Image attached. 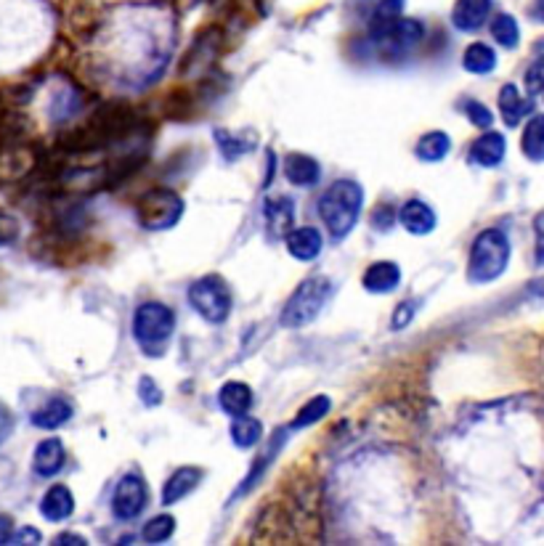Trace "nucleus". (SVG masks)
<instances>
[{"instance_id": "e433bc0d", "label": "nucleus", "mask_w": 544, "mask_h": 546, "mask_svg": "<svg viewBox=\"0 0 544 546\" xmlns=\"http://www.w3.org/2000/svg\"><path fill=\"white\" fill-rule=\"evenodd\" d=\"M11 430H13V414L8 411L5 403H0V443L11 435Z\"/></svg>"}, {"instance_id": "39448f33", "label": "nucleus", "mask_w": 544, "mask_h": 546, "mask_svg": "<svg viewBox=\"0 0 544 546\" xmlns=\"http://www.w3.org/2000/svg\"><path fill=\"white\" fill-rule=\"evenodd\" d=\"M186 205L183 199L170 191V189H152L147 191L139 205H136V215H139V223L147 229V231H165V229H173L181 215H183Z\"/></svg>"}, {"instance_id": "473e14b6", "label": "nucleus", "mask_w": 544, "mask_h": 546, "mask_svg": "<svg viewBox=\"0 0 544 546\" xmlns=\"http://www.w3.org/2000/svg\"><path fill=\"white\" fill-rule=\"evenodd\" d=\"M414 313H417V303H414V300H404V303H398V308L393 311L390 326H393V329H404V326H409L412 318H414Z\"/></svg>"}, {"instance_id": "b1692460", "label": "nucleus", "mask_w": 544, "mask_h": 546, "mask_svg": "<svg viewBox=\"0 0 544 546\" xmlns=\"http://www.w3.org/2000/svg\"><path fill=\"white\" fill-rule=\"evenodd\" d=\"M260 438H263V424L258 419H252L250 414L234 416L232 441L236 449H255Z\"/></svg>"}, {"instance_id": "0eeeda50", "label": "nucleus", "mask_w": 544, "mask_h": 546, "mask_svg": "<svg viewBox=\"0 0 544 546\" xmlns=\"http://www.w3.org/2000/svg\"><path fill=\"white\" fill-rule=\"evenodd\" d=\"M425 35V27L414 19H393L388 24H380V27H372L370 29V40L372 46L393 59H401L404 54H409L412 48L420 46Z\"/></svg>"}, {"instance_id": "412c9836", "label": "nucleus", "mask_w": 544, "mask_h": 546, "mask_svg": "<svg viewBox=\"0 0 544 546\" xmlns=\"http://www.w3.org/2000/svg\"><path fill=\"white\" fill-rule=\"evenodd\" d=\"M70 419H72V406L64 398H54L32 414V424L38 430H56V427L67 424Z\"/></svg>"}, {"instance_id": "f8f14e48", "label": "nucleus", "mask_w": 544, "mask_h": 546, "mask_svg": "<svg viewBox=\"0 0 544 546\" xmlns=\"http://www.w3.org/2000/svg\"><path fill=\"white\" fill-rule=\"evenodd\" d=\"M67 465V451H64V443L59 438H46L38 443L35 449V457H32V469L35 475L40 477H54L59 475Z\"/></svg>"}, {"instance_id": "393cba45", "label": "nucleus", "mask_w": 544, "mask_h": 546, "mask_svg": "<svg viewBox=\"0 0 544 546\" xmlns=\"http://www.w3.org/2000/svg\"><path fill=\"white\" fill-rule=\"evenodd\" d=\"M463 67L470 75H489L497 67V54L486 43H472L463 56Z\"/></svg>"}, {"instance_id": "6ab92c4d", "label": "nucleus", "mask_w": 544, "mask_h": 546, "mask_svg": "<svg viewBox=\"0 0 544 546\" xmlns=\"http://www.w3.org/2000/svg\"><path fill=\"white\" fill-rule=\"evenodd\" d=\"M287 435H290V430H287V427H282V430H279V433L274 435V441L268 443V449L263 451V457H260V459L255 462V467L250 469V475L244 477V483H242V485L236 488V499H242V496H244V493H247L250 488H255V485H258V480H260V477L266 475V469H268V465H271V462L276 459L279 449L285 446Z\"/></svg>"}, {"instance_id": "5701e85b", "label": "nucleus", "mask_w": 544, "mask_h": 546, "mask_svg": "<svg viewBox=\"0 0 544 546\" xmlns=\"http://www.w3.org/2000/svg\"><path fill=\"white\" fill-rule=\"evenodd\" d=\"M449 152H452V139L444 130L425 133L414 147V155L420 156L422 162H441Z\"/></svg>"}, {"instance_id": "a19ab883", "label": "nucleus", "mask_w": 544, "mask_h": 546, "mask_svg": "<svg viewBox=\"0 0 544 546\" xmlns=\"http://www.w3.org/2000/svg\"><path fill=\"white\" fill-rule=\"evenodd\" d=\"M54 544L59 546V544H85V539H80L78 533H62Z\"/></svg>"}, {"instance_id": "dca6fc26", "label": "nucleus", "mask_w": 544, "mask_h": 546, "mask_svg": "<svg viewBox=\"0 0 544 546\" xmlns=\"http://www.w3.org/2000/svg\"><path fill=\"white\" fill-rule=\"evenodd\" d=\"M505 152H507V141H505V136L489 130V133H483L480 139L472 141V147H470V159H472L475 164H480V167H497V164L505 159Z\"/></svg>"}, {"instance_id": "c85d7f7f", "label": "nucleus", "mask_w": 544, "mask_h": 546, "mask_svg": "<svg viewBox=\"0 0 544 546\" xmlns=\"http://www.w3.org/2000/svg\"><path fill=\"white\" fill-rule=\"evenodd\" d=\"M401 8H404V0H370V5H367L370 29H372V27H380V24H388L393 19H398V16H401Z\"/></svg>"}, {"instance_id": "ea45409f", "label": "nucleus", "mask_w": 544, "mask_h": 546, "mask_svg": "<svg viewBox=\"0 0 544 546\" xmlns=\"http://www.w3.org/2000/svg\"><path fill=\"white\" fill-rule=\"evenodd\" d=\"M13 542H16V544H40V531L24 528L21 533H13Z\"/></svg>"}, {"instance_id": "c9c22d12", "label": "nucleus", "mask_w": 544, "mask_h": 546, "mask_svg": "<svg viewBox=\"0 0 544 546\" xmlns=\"http://www.w3.org/2000/svg\"><path fill=\"white\" fill-rule=\"evenodd\" d=\"M139 395H141V400H144L147 406H159V400H162V392H159V388L155 385V380H149V377H144V380L139 382Z\"/></svg>"}, {"instance_id": "a878e982", "label": "nucleus", "mask_w": 544, "mask_h": 546, "mask_svg": "<svg viewBox=\"0 0 544 546\" xmlns=\"http://www.w3.org/2000/svg\"><path fill=\"white\" fill-rule=\"evenodd\" d=\"M521 149L523 155L534 162H542L544 159V114H534L523 130V139H521Z\"/></svg>"}, {"instance_id": "bb28decb", "label": "nucleus", "mask_w": 544, "mask_h": 546, "mask_svg": "<svg viewBox=\"0 0 544 546\" xmlns=\"http://www.w3.org/2000/svg\"><path fill=\"white\" fill-rule=\"evenodd\" d=\"M216 144L221 147V152H224V156H226L229 162H236L239 156H244L252 147H255V139L236 136V133H229V130L216 128Z\"/></svg>"}, {"instance_id": "4be33fe9", "label": "nucleus", "mask_w": 544, "mask_h": 546, "mask_svg": "<svg viewBox=\"0 0 544 546\" xmlns=\"http://www.w3.org/2000/svg\"><path fill=\"white\" fill-rule=\"evenodd\" d=\"M499 112H502L505 125L515 128V125L531 112V104L523 101V96H521V90H518L515 85H505V88L499 90Z\"/></svg>"}, {"instance_id": "cd10ccee", "label": "nucleus", "mask_w": 544, "mask_h": 546, "mask_svg": "<svg viewBox=\"0 0 544 546\" xmlns=\"http://www.w3.org/2000/svg\"><path fill=\"white\" fill-rule=\"evenodd\" d=\"M491 38H494L502 48H515L518 40H521L518 21H515L510 13H499V16H494V21H491Z\"/></svg>"}, {"instance_id": "a211bd4d", "label": "nucleus", "mask_w": 544, "mask_h": 546, "mask_svg": "<svg viewBox=\"0 0 544 546\" xmlns=\"http://www.w3.org/2000/svg\"><path fill=\"white\" fill-rule=\"evenodd\" d=\"M285 175L293 186L309 189L316 186L321 178V164L309 155H290L285 159Z\"/></svg>"}, {"instance_id": "2eb2a0df", "label": "nucleus", "mask_w": 544, "mask_h": 546, "mask_svg": "<svg viewBox=\"0 0 544 546\" xmlns=\"http://www.w3.org/2000/svg\"><path fill=\"white\" fill-rule=\"evenodd\" d=\"M75 512V496L67 485H54L48 488V493L43 496L40 501V515L48 520V523H62L67 517H72Z\"/></svg>"}, {"instance_id": "1a4fd4ad", "label": "nucleus", "mask_w": 544, "mask_h": 546, "mask_svg": "<svg viewBox=\"0 0 544 546\" xmlns=\"http://www.w3.org/2000/svg\"><path fill=\"white\" fill-rule=\"evenodd\" d=\"M263 215H266V229L268 236L274 239H285V236L293 231V223H295V202L290 197H266L263 202Z\"/></svg>"}, {"instance_id": "c756f323", "label": "nucleus", "mask_w": 544, "mask_h": 546, "mask_svg": "<svg viewBox=\"0 0 544 546\" xmlns=\"http://www.w3.org/2000/svg\"><path fill=\"white\" fill-rule=\"evenodd\" d=\"M329 398L327 395H316V398H311L301 411H298V416H295V422H293V427L290 430H301V427H309V424H316L319 419H324L327 414H329Z\"/></svg>"}, {"instance_id": "7c9ffc66", "label": "nucleus", "mask_w": 544, "mask_h": 546, "mask_svg": "<svg viewBox=\"0 0 544 546\" xmlns=\"http://www.w3.org/2000/svg\"><path fill=\"white\" fill-rule=\"evenodd\" d=\"M175 533V520L170 515H157L144 525V542L149 544H162Z\"/></svg>"}, {"instance_id": "4c0bfd02", "label": "nucleus", "mask_w": 544, "mask_h": 546, "mask_svg": "<svg viewBox=\"0 0 544 546\" xmlns=\"http://www.w3.org/2000/svg\"><path fill=\"white\" fill-rule=\"evenodd\" d=\"M534 231H537V263L544 265V213L534 221Z\"/></svg>"}, {"instance_id": "9d476101", "label": "nucleus", "mask_w": 544, "mask_h": 546, "mask_svg": "<svg viewBox=\"0 0 544 546\" xmlns=\"http://www.w3.org/2000/svg\"><path fill=\"white\" fill-rule=\"evenodd\" d=\"M398 223H401L409 234L425 236L436 229L438 218H436V210H433L428 202H422V199H409V202H404V207L398 210Z\"/></svg>"}, {"instance_id": "72a5a7b5", "label": "nucleus", "mask_w": 544, "mask_h": 546, "mask_svg": "<svg viewBox=\"0 0 544 546\" xmlns=\"http://www.w3.org/2000/svg\"><path fill=\"white\" fill-rule=\"evenodd\" d=\"M19 239V221L8 213H0V247L13 244Z\"/></svg>"}, {"instance_id": "f257e3e1", "label": "nucleus", "mask_w": 544, "mask_h": 546, "mask_svg": "<svg viewBox=\"0 0 544 546\" xmlns=\"http://www.w3.org/2000/svg\"><path fill=\"white\" fill-rule=\"evenodd\" d=\"M364 207V189L351 178L335 181L319 199V218L332 239H345L356 229Z\"/></svg>"}, {"instance_id": "9b49d317", "label": "nucleus", "mask_w": 544, "mask_h": 546, "mask_svg": "<svg viewBox=\"0 0 544 546\" xmlns=\"http://www.w3.org/2000/svg\"><path fill=\"white\" fill-rule=\"evenodd\" d=\"M361 284H364V290L372 292V295H390V292L398 290V284H401V268H398V263H393V260H378V263H372V265L364 271Z\"/></svg>"}, {"instance_id": "f3484780", "label": "nucleus", "mask_w": 544, "mask_h": 546, "mask_svg": "<svg viewBox=\"0 0 544 546\" xmlns=\"http://www.w3.org/2000/svg\"><path fill=\"white\" fill-rule=\"evenodd\" d=\"M491 13V0H457L452 11V21L463 32H475Z\"/></svg>"}, {"instance_id": "20e7f679", "label": "nucleus", "mask_w": 544, "mask_h": 546, "mask_svg": "<svg viewBox=\"0 0 544 546\" xmlns=\"http://www.w3.org/2000/svg\"><path fill=\"white\" fill-rule=\"evenodd\" d=\"M189 303L208 323L221 326L232 315V292L221 276H202L189 287Z\"/></svg>"}, {"instance_id": "f03ea898", "label": "nucleus", "mask_w": 544, "mask_h": 546, "mask_svg": "<svg viewBox=\"0 0 544 546\" xmlns=\"http://www.w3.org/2000/svg\"><path fill=\"white\" fill-rule=\"evenodd\" d=\"M510 260V241L499 229H486L475 236L470 247V263H467V279L472 284H489L499 279Z\"/></svg>"}, {"instance_id": "f704fd0d", "label": "nucleus", "mask_w": 544, "mask_h": 546, "mask_svg": "<svg viewBox=\"0 0 544 546\" xmlns=\"http://www.w3.org/2000/svg\"><path fill=\"white\" fill-rule=\"evenodd\" d=\"M526 88H529V93H542L544 90V56L542 59H537L531 67H529V72H526Z\"/></svg>"}, {"instance_id": "7ed1b4c3", "label": "nucleus", "mask_w": 544, "mask_h": 546, "mask_svg": "<svg viewBox=\"0 0 544 546\" xmlns=\"http://www.w3.org/2000/svg\"><path fill=\"white\" fill-rule=\"evenodd\" d=\"M332 292H335V284L327 276H309L306 281H301V287L293 292V298L287 300L282 311V326L287 329L309 326L313 318L324 311Z\"/></svg>"}, {"instance_id": "aec40b11", "label": "nucleus", "mask_w": 544, "mask_h": 546, "mask_svg": "<svg viewBox=\"0 0 544 546\" xmlns=\"http://www.w3.org/2000/svg\"><path fill=\"white\" fill-rule=\"evenodd\" d=\"M218 403L229 416H242L252 408V391H250V385L232 380L218 392Z\"/></svg>"}, {"instance_id": "79ce46f5", "label": "nucleus", "mask_w": 544, "mask_h": 546, "mask_svg": "<svg viewBox=\"0 0 544 546\" xmlns=\"http://www.w3.org/2000/svg\"><path fill=\"white\" fill-rule=\"evenodd\" d=\"M531 16L544 21V0H534V8H531Z\"/></svg>"}, {"instance_id": "37998d69", "label": "nucleus", "mask_w": 544, "mask_h": 546, "mask_svg": "<svg viewBox=\"0 0 544 546\" xmlns=\"http://www.w3.org/2000/svg\"><path fill=\"white\" fill-rule=\"evenodd\" d=\"M531 292L540 295V298H544V279H537V281L531 284Z\"/></svg>"}, {"instance_id": "58836bf2", "label": "nucleus", "mask_w": 544, "mask_h": 546, "mask_svg": "<svg viewBox=\"0 0 544 546\" xmlns=\"http://www.w3.org/2000/svg\"><path fill=\"white\" fill-rule=\"evenodd\" d=\"M13 520L8 515H0V544H11L13 542Z\"/></svg>"}, {"instance_id": "ddd939ff", "label": "nucleus", "mask_w": 544, "mask_h": 546, "mask_svg": "<svg viewBox=\"0 0 544 546\" xmlns=\"http://www.w3.org/2000/svg\"><path fill=\"white\" fill-rule=\"evenodd\" d=\"M202 477H205V472L200 467H181L175 469L170 477H167V483L162 485V504H178L181 499H186L189 493H194L197 491V485L202 483Z\"/></svg>"}, {"instance_id": "4468645a", "label": "nucleus", "mask_w": 544, "mask_h": 546, "mask_svg": "<svg viewBox=\"0 0 544 546\" xmlns=\"http://www.w3.org/2000/svg\"><path fill=\"white\" fill-rule=\"evenodd\" d=\"M285 241H287V252L301 263L316 260L321 255V247H324V239L319 234V229H313V226L293 229L290 234L285 236Z\"/></svg>"}, {"instance_id": "423d86ee", "label": "nucleus", "mask_w": 544, "mask_h": 546, "mask_svg": "<svg viewBox=\"0 0 544 546\" xmlns=\"http://www.w3.org/2000/svg\"><path fill=\"white\" fill-rule=\"evenodd\" d=\"M175 332V313L165 303H144L133 313V337L144 350L162 348Z\"/></svg>"}, {"instance_id": "6e6552de", "label": "nucleus", "mask_w": 544, "mask_h": 546, "mask_svg": "<svg viewBox=\"0 0 544 546\" xmlns=\"http://www.w3.org/2000/svg\"><path fill=\"white\" fill-rule=\"evenodd\" d=\"M149 501V488H147V480L139 475V472H128L120 477V483L115 485V493H112V512L120 517V520H133L144 512Z\"/></svg>"}, {"instance_id": "2f4dec72", "label": "nucleus", "mask_w": 544, "mask_h": 546, "mask_svg": "<svg viewBox=\"0 0 544 546\" xmlns=\"http://www.w3.org/2000/svg\"><path fill=\"white\" fill-rule=\"evenodd\" d=\"M463 109H465L467 120H470L475 128H480V130H489V128H491L494 114H491V112H489V106H483L480 101H465V104H463Z\"/></svg>"}]
</instances>
